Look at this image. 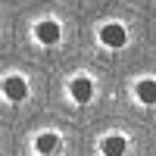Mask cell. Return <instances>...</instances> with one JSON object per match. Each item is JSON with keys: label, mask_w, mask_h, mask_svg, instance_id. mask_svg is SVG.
<instances>
[{"label": "cell", "mask_w": 156, "mask_h": 156, "mask_svg": "<svg viewBox=\"0 0 156 156\" xmlns=\"http://www.w3.org/2000/svg\"><path fill=\"white\" fill-rule=\"evenodd\" d=\"M100 41L106 44L109 50H122L125 44H128V31H125V25H119V22H106L100 28Z\"/></svg>", "instance_id": "cell-1"}, {"label": "cell", "mask_w": 156, "mask_h": 156, "mask_svg": "<svg viewBox=\"0 0 156 156\" xmlns=\"http://www.w3.org/2000/svg\"><path fill=\"white\" fill-rule=\"evenodd\" d=\"M0 90H3L6 100L22 103L25 97H28V81H25V78H19V75H9V78H3V81H0Z\"/></svg>", "instance_id": "cell-2"}, {"label": "cell", "mask_w": 156, "mask_h": 156, "mask_svg": "<svg viewBox=\"0 0 156 156\" xmlns=\"http://www.w3.org/2000/svg\"><path fill=\"white\" fill-rule=\"evenodd\" d=\"M34 37H37V41H41L44 47H53V44L59 41V25H56L53 19L37 22V25H34Z\"/></svg>", "instance_id": "cell-3"}, {"label": "cell", "mask_w": 156, "mask_h": 156, "mask_svg": "<svg viewBox=\"0 0 156 156\" xmlns=\"http://www.w3.org/2000/svg\"><path fill=\"white\" fill-rule=\"evenodd\" d=\"M69 94H72L75 103H87L90 97H94V81H90V78H84V75H78V78H72Z\"/></svg>", "instance_id": "cell-4"}, {"label": "cell", "mask_w": 156, "mask_h": 156, "mask_svg": "<svg viewBox=\"0 0 156 156\" xmlns=\"http://www.w3.org/2000/svg\"><path fill=\"white\" fill-rule=\"evenodd\" d=\"M34 150L41 153V156H56V153H59V137H56L53 131L37 134V137H34Z\"/></svg>", "instance_id": "cell-5"}, {"label": "cell", "mask_w": 156, "mask_h": 156, "mask_svg": "<svg viewBox=\"0 0 156 156\" xmlns=\"http://www.w3.org/2000/svg\"><path fill=\"white\" fill-rule=\"evenodd\" d=\"M125 150H128V140L122 134H109V137L100 140V153L103 156H125Z\"/></svg>", "instance_id": "cell-6"}, {"label": "cell", "mask_w": 156, "mask_h": 156, "mask_svg": "<svg viewBox=\"0 0 156 156\" xmlns=\"http://www.w3.org/2000/svg\"><path fill=\"white\" fill-rule=\"evenodd\" d=\"M134 97L144 103V106H153L156 103V81L153 78H140V81L134 84Z\"/></svg>", "instance_id": "cell-7"}]
</instances>
